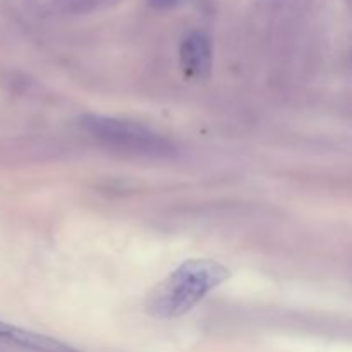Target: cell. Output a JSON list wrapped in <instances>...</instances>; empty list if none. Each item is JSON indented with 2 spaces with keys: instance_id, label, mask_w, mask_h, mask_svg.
<instances>
[{
  "instance_id": "6da1fadb",
  "label": "cell",
  "mask_w": 352,
  "mask_h": 352,
  "mask_svg": "<svg viewBox=\"0 0 352 352\" xmlns=\"http://www.w3.org/2000/svg\"><path fill=\"white\" fill-rule=\"evenodd\" d=\"M229 268L213 260H188L158 282L146 298V313L158 320L184 316L206 296L229 280Z\"/></svg>"
},
{
  "instance_id": "7a4b0ae2",
  "label": "cell",
  "mask_w": 352,
  "mask_h": 352,
  "mask_svg": "<svg viewBox=\"0 0 352 352\" xmlns=\"http://www.w3.org/2000/svg\"><path fill=\"white\" fill-rule=\"evenodd\" d=\"M85 126L95 136L117 141L124 146H129V144H136V146L150 144L151 146V143L157 141L155 134H151V131H148L146 127L140 126V124L127 122V120L112 119V117L89 116L85 119Z\"/></svg>"
},
{
  "instance_id": "3957f363",
  "label": "cell",
  "mask_w": 352,
  "mask_h": 352,
  "mask_svg": "<svg viewBox=\"0 0 352 352\" xmlns=\"http://www.w3.org/2000/svg\"><path fill=\"white\" fill-rule=\"evenodd\" d=\"M181 65L189 78L205 79L212 71V41L201 31L188 34L181 45Z\"/></svg>"
},
{
  "instance_id": "277c9868",
  "label": "cell",
  "mask_w": 352,
  "mask_h": 352,
  "mask_svg": "<svg viewBox=\"0 0 352 352\" xmlns=\"http://www.w3.org/2000/svg\"><path fill=\"white\" fill-rule=\"evenodd\" d=\"M0 342L31 352H79L74 347L60 342V340L36 332H30V330L6 322H0Z\"/></svg>"
},
{
  "instance_id": "5b68a950",
  "label": "cell",
  "mask_w": 352,
  "mask_h": 352,
  "mask_svg": "<svg viewBox=\"0 0 352 352\" xmlns=\"http://www.w3.org/2000/svg\"><path fill=\"white\" fill-rule=\"evenodd\" d=\"M186 2H188V0H148V3H150L153 9H158V10L175 9V7L182 6V3Z\"/></svg>"
}]
</instances>
